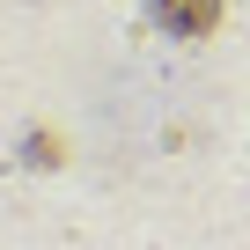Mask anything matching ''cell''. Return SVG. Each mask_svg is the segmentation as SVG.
<instances>
[{"label": "cell", "mask_w": 250, "mask_h": 250, "mask_svg": "<svg viewBox=\"0 0 250 250\" xmlns=\"http://www.w3.org/2000/svg\"><path fill=\"white\" fill-rule=\"evenodd\" d=\"M147 8H155V22L177 30V37H206V30L221 22V0H147Z\"/></svg>", "instance_id": "cell-1"}]
</instances>
